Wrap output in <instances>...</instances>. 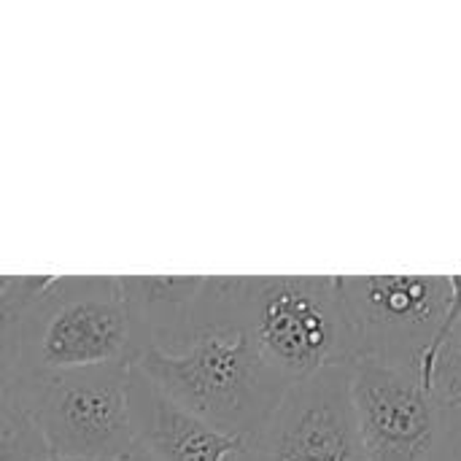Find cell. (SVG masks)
Here are the masks:
<instances>
[{"label":"cell","mask_w":461,"mask_h":461,"mask_svg":"<svg viewBox=\"0 0 461 461\" xmlns=\"http://www.w3.org/2000/svg\"><path fill=\"white\" fill-rule=\"evenodd\" d=\"M135 443L157 461H240L249 440L227 435L167 400L138 367L127 373Z\"/></svg>","instance_id":"52a82bcc"},{"label":"cell","mask_w":461,"mask_h":461,"mask_svg":"<svg viewBox=\"0 0 461 461\" xmlns=\"http://www.w3.org/2000/svg\"><path fill=\"white\" fill-rule=\"evenodd\" d=\"M240 461H365L351 402V365L292 384Z\"/></svg>","instance_id":"8992f818"},{"label":"cell","mask_w":461,"mask_h":461,"mask_svg":"<svg viewBox=\"0 0 461 461\" xmlns=\"http://www.w3.org/2000/svg\"><path fill=\"white\" fill-rule=\"evenodd\" d=\"M49 456L43 438L14 400L8 381L0 378V461H43Z\"/></svg>","instance_id":"9c48e42d"},{"label":"cell","mask_w":461,"mask_h":461,"mask_svg":"<svg viewBox=\"0 0 461 461\" xmlns=\"http://www.w3.org/2000/svg\"><path fill=\"white\" fill-rule=\"evenodd\" d=\"M235 313L262 359L289 384L351 365L338 276L235 278Z\"/></svg>","instance_id":"3957f363"},{"label":"cell","mask_w":461,"mask_h":461,"mask_svg":"<svg viewBox=\"0 0 461 461\" xmlns=\"http://www.w3.org/2000/svg\"><path fill=\"white\" fill-rule=\"evenodd\" d=\"M43 461H92V459H68V456H49V459Z\"/></svg>","instance_id":"4fadbf2b"},{"label":"cell","mask_w":461,"mask_h":461,"mask_svg":"<svg viewBox=\"0 0 461 461\" xmlns=\"http://www.w3.org/2000/svg\"><path fill=\"white\" fill-rule=\"evenodd\" d=\"M127 373L130 365L43 370L8 386L51 456L116 461L135 446Z\"/></svg>","instance_id":"277c9868"},{"label":"cell","mask_w":461,"mask_h":461,"mask_svg":"<svg viewBox=\"0 0 461 461\" xmlns=\"http://www.w3.org/2000/svg\"><path fill=\"white\" fill-rule=\"evenodd\" d=\"M116 461H157V459H154V456H151L140 443H135L127 454H122Z\"/></svg>","instance_id":"8fae6325"},{"label":"cell","mask_w":461,"mask_h":461,"mask_svg":"<svg viewBox=\"0 0 461 461\" xmlns=\"http://www.w3.org/2000/svg\"><path fill=\"white\" fill-rule=\"evenodd\" d=\"M11 278H14V276H0V297H3V294H5V289L11 286Z\"/></svg>","instance_id":"7c38bea8"},{"label":"cell","mask_w":461,"mask_h":461,"mask_svg":"<svg viewBox=\"0 0 461 461\" xmlns=\"http://www.w3.org/2000/svg\"><path fill=\"white\" fill-rule=\"evenodd\" d=\"M167 400L219 432L251 440L292 386L257 351L235 313V278H205L194 338L176 354L132 365Z\"/></svg>","instance_id":"6da1fadb"},{"label":"cell","mask_w":461,"mask_h":461,"mask_svg":"<svg viewBox=\"0 0 461 461\" xmlns=\"http://www.w3.org/2000/svg\"><path fill=\"white\" fill-rule=\"evenodd\" d=\"M351 362L419 367L451 303L448 276H338Z\"/></svg>","instance_id":"5b68a950"},{"label":"cell","mask_w":461,"mask_h":461,"mask_svg":"<svg viewBox=\"0 0 461 461\" xmlns=\"http://www.w3.org/2000/svg\"><path fill=\"white\" fill-rule=\"evenodd\" d=\"M116 281L138 357L176 354L194 338L205 276H119Z\"/></svg>","instance_id":"ba28073f"},{"label":"cell","mask_w":461,"mask_h":461,"mask_svg":"<svg viewBox=\"0 0 461 461\" xmlns=\"http://www.w3.org/2000/svg\"><path fill=\"white\" fill-rule=\"evenodd\" d=\"M119 281L14 276L0 297V378L95 365H135Z\"/></svg>","instance_id":"7a4b0ae2"},{"label":"cell","mask_w":461,"mask_h":461,"mask_svg":"<svg viewBox=\"0 0 461 461\" xmlns=\"http://www.w3.org/2000/svg\"><path fill=\"white\" fill-rule=\"evenodd\" d=\"M435 392L448 402L461 400V319L440 351L435 370Z\"/></svg>","instance_id":"30bf717a"}]
</instances>
